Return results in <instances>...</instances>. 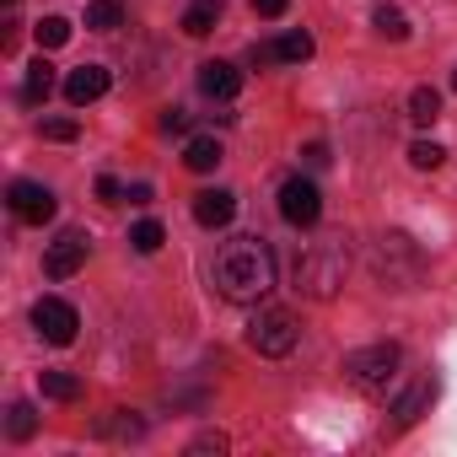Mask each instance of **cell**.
Segmentation results:
<instances>
[{"label": "cell", "mask_w": 457, "mask_h": 457, "mask_svg": "<svg viewBox=\"0 0 457 457\" xmlns=\"http://www.w3.org/2000/svg\"><path fill=\"white\" fill-rule=\"evenodd\" d=\"M210 286L220 302H237V307H259L275 291V253L264 237H232L220 243L210 259Z\"/></svg>", "instance_id": "obj_1"}, {"label": "cell", "mask_w": 457, "mask_h": 457, "mask_svg": "<svg viewBox=\"0 0 457 457\" xmlns=\"http://www.w3.org/2000/svg\"><path fill=\"white\" fill-rule=\"evenodd\" d=\"M350 275V253L345 243H312L302 259H296V291L312 296V302H334L339 286Z\"/></svg>", "instance_id": "obj_2"}, {"label": "cell", "mask_w": 457, "mask_h": 457, "mask_svg": "<svg viewBox=\"0 0 457 457\" xmlns=\"http://www.w3.org/2000/svg\"><path fill=\"white\" fill-rule=\"evenodd\" d=\"M371 270H377L382 286L409 291V286L420 280V248H414L403 232H382V237H377V253H371Z\"/></svg>", "instance_id": "obj_3"}, {"label": "cell", "mask_w": 457, "mask_h": 457, "mask_svg": "<svg viewBox=\"0 0 457 457\" xmlns=\"http://www.w3.org/2000/svg\"><path fill=\"white\" fill-rule=\"evenodd\" d=\"M398 361H403V350H398L393 339H382V345H366V350L345 355V377H350L355 393H382V387L393 382Z\"/></svg>", "instance_id": "obj_4"}, {"label": "cell", "mask_w": 457, "mask_h": 457, "mask_svg": "<svg viewBox=\"0 0 457 457\" xmlns=\"http://www.w3.org/2000/svg\"><path fill=\"white\" fill-rule=\"evenodd\" d=\"M296 339H302V328H296V318L286 307H259L253 323H248V345L259 355H270V361H286L296 350Z\"/></svg>", "instance_id": "obj_5"}, {"label": "cell", "mask_w": 457, "mask_h": 457, "mask_svg": "<svg viewBox=\"0 0 457 457\" xmlns=\"http://www.w3.org/2000/svg\"><path fill=\"white\" fill-rule=\"evenodd\" d=\"M87 253H92V232L71 226V232H60V237L49 243V253H44V275H49V280H71V275L87 264Z\"/></svg>", "instance_id": "obj_6"}, {"label": "cell", "mask_w": 457, "mask_h": 457, "mask_svg": "<svg viewBox=\"0 0 457 457\" xmlns=\"http://www.w3.org/2000/svg\"><path fill=\"white\" fill-rule=\"evenodd\" d=\"M280 215H286L291 226H318V215H323L318 183H312V178H286V183H280Z\"/></svg>", "instance_id": "obj_7"}, {"label": "cell", "mask_w": 457, "mask_h": 457, "mask_svg": "<svg viewBox=\"0 0 457 457\" xmlns=\"http://www.w3.org/2000/svg\"><path fill=\"white\" fill-rule=\"evenodd\" d=\"M33 328H38V339H49V345H71V339H76V328H81V318H76V307H71V302L44 296V302L33 307Z\"/></svg>", "instance_id": "obj_8"}, {"label": "cell", "mask_w": 457, "mask_h": 457, "mask_svg": "<svg viewBox=\"0 0 457 457\" xmlns=\"http://www.w3.org/2000/svg\"><path fill=\"white\" fill-rule=\"evenodd\" d=\"M6 204H12V215L17 220H28V226H44V220H54V194L44 188V183H12L6 188Z\"/></svg>", "instance_id": "obj_9"}, {"label": "cell", "mask_w": 457, "mask_h": 457, "mask_svg": "<svg viewBox=\"0 0 457 457\" xmlns=\"http://www.w3.org/2000/svg\"><path fill=\"white\" fill-rule=\"evenodd\" d=\"M199 92L215 97V103H232V97L243 92V71L226 65V60H204V65H199Z\"/></svg>", "instance_id": "obj_10"}, {"label": "cell", "mask_w": 457, "mask_h": 457, "mask_svg": "<svg viewBox=\"0 0 457 457\" xmlns=\"http://www.w3.org/2000/svg\"><path fill=\"white\" fill-rule=\"evenodd\" d=\"M108 92V71L103 65H76L71 76H65V97H71V108H87V103H97Z\"/></svg>", "instance_id": "obj_11"}, {"label": "cell", "mask_w": 457, "mask_h": 457, "mask_svg": "<svg viewBox=\"0 0 457 457\" xmlns=\"http://www.w3.org/2000/svg\"><path fill=\"white\" fill-rule=\"evenodd\" d=\"M237 215V194L232 188H204V194H194V220L199 226H226Z\"/></svg>", "instance_id": "obj_12"}, {"label": "cell", "mask_w": 457, "mask_h": 457, "mask_svg": "<svg viewBox=\"0 0 457 457\" xmlns=\"http://www.w3.org/2000/svg\"><path fill=\"white\" fill-rule=\"evenodd\" d=\"M270 60H286V65L312 60V33H286V38H275V44L253 49V65H270Z\"/></svg>", "instance_id": "obj_13"}, {"label": "cell", "mask_w": 457, "mask_h": 457, "mask_svg": "<svg viewBox=\"0 0 457 457\" xmlns=\"http://www.w3.org/2000/svg\"><path fill=\"white\" fill-rule=\"evenodd\" d=\"M430 398H436V382H430V377H425V382H414V387L393 403V430H409V425L430 409Z\"/></svg>", "instance_id": "obj_14"}, {"label": "cell", "mask_w": 457, "mask_h": 457, "mask_svg": "<svg viewBox=\"0 0 457 457\" xmlns=\"http://www.w3.org/2000/svg\"><path fill=\"white\" fill-rule=\"evenodd\" d=\"M49 92H54V65L38 54V60L28 65V76H22V103H28V108H44Z\"/></svg>", "instance_id": "obj_15"}, {"label": "cell", "mask_w": 457, "mask_h": 457, "mask_svg": "<svg viewBox=\"0 0 457 457\" xmlns=\"http://www.w3.org/2000/svg\"><path fill=\"white\" fill-rule=\"evenodd\" d=\"M220 162H226V151H220V140H210V135H194L188 151H183V167H188V172H215Z\"/></svg>", "instance_id": "obj_16"}, {"label": "cell", "mask_w": 457, "mask_h": 457, "mask_svg": "<svg viewBox=\"0 0 457 457\" xmlns=\"http://www.w3.org/2000/svg\"><path fill=\"white\" fill-rule=\"evenodd\" d=\"M97 436H108V441H140L145 436V420L129 414V409H113V414L97 420Z\"/></svg>", "instance_id": "obj_17"}, {"label": "cell", "mask_w": 457, "mask_h": 457, "mask_svg": "<svg viewBox=\"0 0 457 457\" xmlns=\"http://www.w3.org/2000/svg\"><path fill=\"white\" fill-rule=\"evenodd\" d=\"M220 6H226V0H194V6L183 12V33H188V38H204V33L220 22Z\"/></svg>", "instance_id": "obj_18"}, {"label": "cell", "mask_w": 457, "mask_h": 457, "mask_svg": "<svg viewBox=\"0 0 457 457\" xmlns=\"http://www.w3.org/2000/svg\"><path fill=\"white\" fill-rule=\"evenodd\" d=\"M409 119L414 124H436L441 119V92L436 87H414L409 92Z\"/></svg>", "instance_id": "obj_19"}, {"label": "cell", "mask_w": 457, "mask_h": 457, "mask_svg": "<svg viewBox=\"0 0 457 457\" xmlns=\"http://www.w3.org/2000/svg\"><path fill=\"white\" fill-rule=\"evenodd\" d=\"M38 382H44V398H54V403H76L81 398V377H71V371H44Z\"/></svg>", "instance_id": "obj_20"}, {"label": "cell", "mask_w": 457, "mask_h": 457, "mask_svg": "<svg viewBox=\"0 0 457 457\" xmlns=\"http://www.w3.org/2000/svg\"><path fill=\"white\" fill-rule=\"evenodd\" d=\"M6 436L12 441H33L38 436V409L33 403H12L6 409Z\"/></svg>", "instance_id": "obj_21"}, {"label": "cell", "mask_w": 457, "mask_h": 457, "mask_svg": "<svg viewBox=\"0 0 457 457\" xmlns=\"http://www.w3.org/2000/svg\"><path fill=\"white\" fill-rule=\"evenodd\" d=\"M124 22V6H119V0H92V6H87V28L92 33H113Z\"/></svg>", "instance_id": "obj_22"}, {"label": "cell", "mask_w": 457, "mask_h": 457, "mask_svg": "<svg viewBox=\"0 0 457 457\" xmlns=\"http://www.w3.org/2000/svg\"><path fill=\"white\" fill-rule=\"evenodd\" d=\"M371 22H377V33H382V38H393V44H403V38H409V17H403L398 6H377V12H371Z\"/></svg>", "instance_id": "obj_23"}, {"label": "cell", "mask_w": 457, "mask_h": 457, "mask_svg": "<svg viewBox=\"0 0 457 457\" xmlns=\"http://www.w3.org/2000/svg\"><path fill=\"white\" fill-rule=\"evenodd\" d=\"M33 38H38V49H65V44H71V22H65V17H44V22L33 28Z\"/></svg>", "instance_id": "obj_24"}, {"label": "cell", "mask_w": 457, "mask_h": 457, "mask_svg": "<svg viewBox=\"0 0 457 457\" xmlns=\"http://www.w3.org/2000/svg\"><path fill=\"white\" fill-rule=\"evenodd\" d=\"M129 243H135V253H156V248L167 243V232H162V220H140L135 232H129Z\"/></svg>", "instance_id": "obj_25"}, {"label": "cell", "mask_w": 457, "mask_h": 457, "mask_svg": "<svg viewBox=\"0 0 457 457\" xmlns=\"http://www.w3.org/2000/svg\"><path fill=\"white\" fill-rule=\"evenodd\" d=\"M409 162H414L420 172H436V167L446 162V151H441L436 140H414V145H409Z\"/></svg>", "instance_id": "obj_26"}, {"label": "cell", "mask_w": 457, "mask_h": 457, "mask_svg": "<svg viewBox=\"0 0 457 457\" xmlns=\"http://www.w3.org/2000/svg\"><path fill=\"white\" fill-rule=\"evenodd\" d=\"M76 135H81L76 119H44V140H60V145H65V140H76Z\"/></svg>", "instance_id": "obj_27"}, {"label": "cell", "mask_w": 457, "mask_h": 457, "mask_svg": "<svg viewBox=\"0 0 457 457\" xmlns=\"http://www.w3.org/2000/svg\"><path fill=\"white\" fill-rule=\"evenodd\" d=\"M162 129H167V135H183V129H188V113H183V108H167V113H162Z\"/></svg>", "instance_id": "obj_28"}, {"label": "cell", "mask_w": 457, "mask_h": 457, "mask_svg": "<svg viewBox=\"0 0 457 457\" xmlns=\"http://www.w3.org/2000/svg\"><path fill=\"white\" fill-rule=\"evenodd\" d=\"M97 199H103V204H119V199H124L119 178H97Z\"/></svg>", "instance_id": "obj_29"}, {"label": "cell", "mask_w": 457, "mask_h": 457, "mask_svg": "<svg viewBox=\"0 0 457 457\" xmlns=\"http://www.w3.org/2000/svg\"><path fill=\"white\" fill-rule=\"evenodd\" d=\"M188 452H226V436H220V430H204V436H199Z\"/></svg>", "instance_id": "obj_30"}, {"label": "cell", "mask_w": 457, "mask_h": 457, "mask_svg": "<svg viewBox=\"0 0 457 457\" xmlns=\"http://www.w3.org/2000/svg\"><path fill=\"white\" fill-rule=\"evenodd\" d=\"M286 6H291V0H253V12H259V17H270V22H275V17H286Z\"/></svg>", "instance_id": "obj_31"}, {"label": "cell", "mask_w": 457, "mask_h": 457, "mask_svg": "<svg viewBox=\"0 0 457 457\" xmlns=\"http://www.w3.org/2000/svg\"><path fill=\"white\" fill-rule=\"evenodd\" d=\"M307 167H328V145H323V140L307 145Z\"/></svg>", "instance_id": "obj_32"}, {"label": "cell", "mask_w": 457, "mask_h": 457, "mask_svg": "<svg viewBox=\"0 0 457 457\" xmlns=\"http://www.w3.org/2000/svg\"><path fill=\"white\" fill-rule=\"evenodd\" d=\"M124 199H129V204H151V183H129Z\"/></svg>", "instance_id": "obj_33"}, {"label": "cell", "mask_w": 457, "mask_h": 457, "mask_svg": "<svg viewBox=\"0 0 457 457\" xmlns=\"http://www.w3.org/2000/svg\"><path fill=\"white\" fill-rule=\"evenodd\" d=\"M452 92H457V71H452Z\"/></svg>", "instance_id": "obj_34"}, {"label": "cell", "mask_w": 457, "mask_h": 457, "mask_svg": "<svg viewBox=\"0 0 457 457\" xmlns=\"http://www.w3.org/2000/svg\"><path fill=\"white\" fill-rule=\"evenodd\" d=\"M6 6H17V0H6Z\"/></svg>", "instance_id": "obj_35"}]
</instances>
